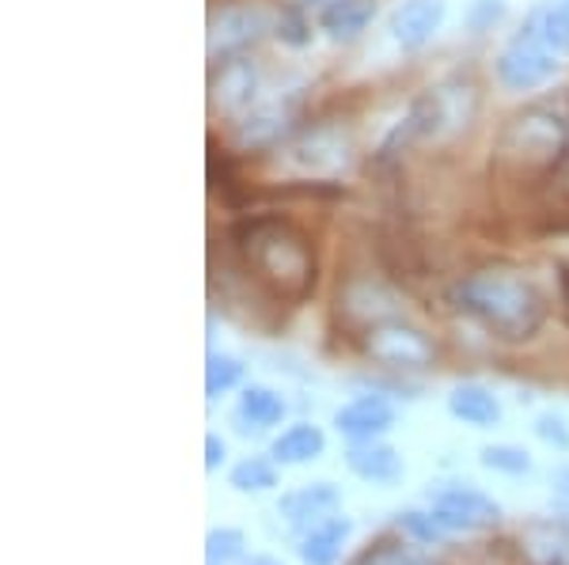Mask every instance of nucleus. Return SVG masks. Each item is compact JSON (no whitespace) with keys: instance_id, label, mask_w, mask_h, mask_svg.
<instances>
[{"instance_id":"393cba45","label":"nucleus","mask_w":569,"mask_h":565,"mask_svg":"<svg viewBox=\"0 0 569 565\" xmlns=\"http://www.w3.org/2000/svg\"><path fill=\"white\" fill-rule=\"evenodd\" d=\"M206 558L209 565H232L243 558V535L236 527H220V532H209L206 539Z\"/></svg>"},{"instance_id":"39448f33","label":"nucleus","mask_w":569,"mask_h":565,"mask_svg":"<svg viewBox=\"0 0 569 565\" xmlns=\"http://www.w3.org/2000/svg\"><path fill=\"white\" fill-rule=\"evenodd\" d=\"M273 31V12L266 4H228L209 20V61H228L251 50Z\"/></svg>"},{"instance_id":"7c9ffc66","label":"nucleus","mask_w":569,"mask_h":565,"mask_svg":"<svg viewBox=\"0 0 569 565\" xmlns=\"http://www.w3.org/2000/svg\"><path fill=\"white\" fill-rule=\"evenodd\" d=\"M558 281H562V315H566V323H569V270L558 273Z\"/></svg>"},{"instance_id":"473e14b6","label":"nucleus","mask_w":569,"mask_h":565,"mask_svg":"<svg viewBox=\"0 0 569 565\" xmlns=\"http://www.w3.org/2000/svg\"><path fill=\"white\" fill-rule=\"evenodd\" d=\"M251 565H278V562H273V558H254Z\"/></svg>"},{"instance_id":"f8f14e48","label":"nucleus","mask_w":569,"mask_h":565,"mask_svg":"<svg viewBox=\"0 0 569 565\" xmlns=\"http://www.w3.org/2000/svg\"><path fill=\"white\" fill-rule=\"evenodd\" d=\"M445 12H448L445 0H402L388 23L395 46H402V50H421V46L440 31Z\"/></svg>"},{"instance_id":"1a4fd4ad","label":"nucleus","mask_w":569,"mask_h":565,"mask_svg":"<svg viewBox=\"0 0 569 565\" xmlns=\"http://www.w3.org/2000/svg\"><path fill=\"white\" fill-rule=\"evenodd\" d=\"M353 160L350 137L335 125H316L289 144V163L305 175H342Z\"/></svg>"},{"instance_id":"f257e3e1","label":"nucleus","mask_w":569,"mask_h":565,"mask_svg":"<svg viewBox=\"0 0 569 565\" xmlns=\"http://www.w3.org/2000/svg\"><path fill=\"white\" fill-rule=\"evenodd\" d=\"M247 278L281 304H300L316 289V251L289 216H247L232 228Z\"/></svg>"},{"instance_id":"f03ea898","label":"nucleus","mask_w":569,"mask_h":565,"mask_svg":"<svg viewBox=\"0 0 569 565\" xmlns=\"http://www.w3.org/2000/svg\"><path fill=\"white\" fill-rule=\"evenodd\" d=\"M456 300L501 342H528L547 319V300L517 270H479L456 285Z\"/></svg>"},{"instance_id":"6e6552de","label":"nucleus","mask_w":569,"mask_h":565,"mask_svg":"<svg viewBox=\"0 0 569 565\" xmlns=\"http://www.w3.org/2000/svg\"><path fill=\"white\" fill-rule=\"evenodd\" d=\"M555 72H558V53H550L547 46L528 39L525 31L498 53V80L509 91H536L550 84Z\"/></svg>"},{"instance_id":"0eeeda50","label":"nucleus","mask_w":569,"mask_h":565,"mask_svg":"<svg viewBox=\"0 0 569 565\" xmlns=\"http://www.w3.org/2000/svg\"><path fill=\"white\" fill-rule=\"evenodd\" d=\"M259 88H262V72L247 53L240 58L217 61L213 77H209V103L213 111L228 114V118H243L259 103Z\"/></svg>"},{"instance_id":"5701e85b","label":"nucleus","mask_w":569,"mask_h":565,"mask_svg":"<svg viewBox=\"0 0 569 565\" xmlns=\"http://www.w3.org/2000/svg\"><path fill=\"white\" fill-rule=\"evenodd\" d=\"M232 486L243 490V494H251V490H273L278 486V471H273L270 460L251 455V460H243L232 467Z\"/></svg>"},{"instance_id":"423d86ee","label":"nucleus","mask_w":569,"mask_h":565,"mask_svg":"<svg viewBox=\"0 0 569 565\" xmlns=\"http://www.w3.org/2000/svg\"><path fill=\"white\" fill-rule=\"evenodd\" d=\"M365 353L388 369H429L433 364V342L407 323H376L365 334Z\"/></svg>"},{"instance_id":"c85d7f7f","label":"nucleus","mask_w":569,"mask_h":565,"mask_svg":"<svg viewBox=\"0 0 569 565\" xmlns=\"http://www.w3.org/2000/svg\"><path fill=\"white\" fill-rule=\"evenodd\" d=\"M402 524L410 527V532L418 535V539H426V543H433V539H440V524L429 516V521H421V513H407L402 516Z\"/></svg>"},{"instance_id":"ddd939ff","label":"nucleus","mask_w":569,"mask_h":565,"mask_svg":"<svg viewBox=\"0 0 569 565\" xmlns=\"http://www.w3.org/2000/svg\"><path fill=\"white\" fill-rule=\"evenodd\" d=\"M338 505H342V494H338L330 482H311V486L297 490L281 501V516L292 527H319L327 521H335Z\"/></svg>"},{"instance_id":"412c9836","label":"nucleus","mask_w":569,"mask_h":565,"mask_svg":"<svg viewBox=\"0 0 569 565\" xmlns=\"http://www.w3.org/2000/svg\"><path fill=\"white\" fill-rule=\"evenodd\" d=\"M243 425H254V430H266V425H278L284 417V398L270 387H247L240 395V410H236Z\"/></svg>"},{"instance_id":"20e7f679","label":"nucleus","mask_w":569,"mask_h":565,"mask_svg":"<svg viewBox=\"0 0 569 565\" xmlns=\"http://www.w3.org/2000/svg\"><path fill=\"white\" fill-rule=\"evenodd\" d=\"M475 107H479V95H475L471 84H460V80L421 91L410 103L407 118L399 122V130H395V141H418V137L421 141H429V137L437 141V137L463 130L475 118Z\"/></svg>"},{"instance_id":"f3484780","label":"nucleus","mask_w":569,"mask_h":565,"mask_svg":"<svg viewBox=\"0 0 569 565\" xmlns=\"http://www.w3.org/2000/svg\"><path fill=\"white\" fill-rule=\"evenodd\" d=\"M448 410H452L460 422L475 425V430H486V425L501 422V403L479 384H460L448 395Z\"/></svg>"},{"instance_id":"dca6fc26","label":"nucleus","mask_w":569,"mask_h":565,"mask_svg":"<svg viewBox=\"0 0 569 565\" xmlns=\"http://www.w3.org/2000/svg\"><path fill=\"white\" fill-rule=\"evenodd\" d=\"M525 34L539 46H547L550 53H569V0L536 8L525 23Z\"/></svg>"},{"instance_id":"c756f323","label":"nucleus","mask_w":569,"mask_h":565,"mask_svg":"<svg viewBox=\"0 0 569 565\" xmlns=\"http://www.w3.org/2000/svg\"><path fill=\"white\" fill-rule=\"evenodd\" d=\"M220 460H224V444H220V436H206V467L209 471L220 467Z\"/></svg>"},{"instance_id":"9d476101","label":"nucleus","mask_w":569,"mask_h":565,"mask_svg":"<svg viewBox=\"0 0 569 565\" xmlns=\"http://www.w3.org/2000/svg\"><path fill=\"white\" fill-rule=\"evenodd\" d=\"M433 521L452 532H486V527H498L501 508L498 501L471 486H445L433 494Z\"/></svg>"},{"instance_id":"bb28decb","label":"nucleus","mask_w":569,"mask_h":565,"mask_svg":"<svg viewBox=\"0 0 569 565\" xmlns=\"http://www.w3.org/2000/svg\"><path fill=\"white\" fill-rule=\"evenodd\" d=\"M505 16V0H475L471 12H467V27L471 31H490Z\"/></svg>"},{"instance_id":"6ab92c4d","label":"nucleus","mask_w":569,"mask_h":565,"mask_svg":"<svg viewBox=\"0 0 569 565\" xmlns=\"http://www.w3.org/2000/svg\"><path fill=\"white\" fill-rule=\"evenodd\" d=\"M323 448H327V436L319 433L316 425L300 422V425L284 430L278 441H273L270 455L278 463H308V460H316V455H323Z\"/></svg>"},{"instance_id":"aec40b11","label":"nucleus","mask_w":569,"mask_h":565,"mask_svg":"<svg viewBox=\"0 0 569 565\" xmlns=\"http://www.w3.org/2000/svg\"><path fill=\"white\" fill-rule=\"evenodd\" d=\"M346 535H350V521H342V516L311 527V535L300 546V558H305V565H335L338 554H342Z\"/></svg>"},{"instance_id":"2f4dec72","label":"nucleus","mask_w":569,"mask_h":565,"mask_svg":"<svg viewBox=\"0 0 569 565\" xmlns=\"http://www.w3.org/2000/svg\"><path fill=\"white\" fill-rule=\"evenodd\" d=\"M558 497H562V505L569 508V471L558 475Z\"/></svg>"},{"instance_id":"a878e982","label":"nucleus","mask_w":569,"mask_h":565,"mask_svg":"<svg viewBox=\"0 0 569 565\" xmlns=\"http://www.w3.org/2000/svg\"><path fill=\"white\" fill-rule=\"evenodd\" d=\"M482 467L490 471H505V475H525L531 467L525 448H512V444H493V448H482Z\"/></svg>"},{"instance_id":"72a5a7b5","label":"nucleus","mask_w":569,"mask_h":565,"mask_svg":"<svg viewBox=\"0 0 569 565\" xmlns=\"http://www.w3.org/2000/svg\"><path fill=\"white\" fill-rule=\"evenodd\" d=\"M353 565H369V562H365V558H357V562H353Z\"/></svg>"},{"instance_id":"2eb2a0df","label":"nucleus","mask_w":569,"mask_h":565,"mask_svg":"<svg viewBox=\"0 0 569 565\" xmlns=\"http://www.w3.org/2000/svg\"><path fill=\"white\" fill-rule=\"evenodd\" d=\"M376 20V0H327L319 8V27L335 42H353Z\"/></svg>"},{"instance_id":"9b49d317","label":"nucleus","mask_w":569,"mask_h":565,"mask_svg":"<svg viewBox=\"0 0 569 565\" xmlns=\"http://www.w3.org/2000/svg\"><path fill=\"white\" fill-rule=\"evenodd\" d=\"M292 122H297V95H278L266 99V103H254L236 122V137H240L243 149H270L292 130Z\"/></svg>"},{"instance_id":"a211bd4d","label":"nucleus","mask_w":569,"mask_h":565,"mask_svg":"<svg viewBox=\"0 0 569 565\" xmlns=\"http://www.w3.org/2000/svg\"><path fill=\"white\" fill-rule=\"evenodd\" d=\"M353 475L369 478V482H395L402 478V455L388 448V444H357L346 452Z\"/></svg>"},{"instance_id":"4be33fe9","label":"nucleus","mask_w":569,"mask_h":565,"mask_svg":"<svg viewBox=\"0 0 569 565\" xmlns=\"http://www.w3.org/2000/svg\"><path fill=\"white\" fill-rule=\"evenodd\" d=\"M525 546L536 565H569V535L558 524H531Z\"/></svg>"},{"instance_id":"4468645a","label":"nucleus","mask_w":569,"mask_h":565,"mask_svg":"<svg viewBox=\"0 0 569 565\" xmlns=\"http://www.w3.org/2000/svg\"><path fill=\"white\" fill-rule=\"evenodd\" d=\"M335 425H338V433H346L350 441H372V436L388 433L395 425V410L388 398L365 395V398H353L350 406L338 410Z\"/></svg>"},{"instance_id":"cd10ccee","label":"nucleus","mask_w":569,"mask_h":565,"mask_svg":"<svg viewBox=\"0 0 569 565\" xmlns=\"http://www.w3.org/2000/svg\"><path fill=\"white\" fill-rule=\"evenodd\" d=\"M536 433H539V441L555 444V448H569V430H566L562 417L543 414V417H539V422H536Z\"/></svg>"},{"instance_id":"7ed1b4c3","label":"nucleus","mask_w":569,"mask_h":565,"mask_svg":"<svg viewBox=\"0 0 569 565\" xmlns=\"http://www.w3.org/2000/svg\"><path fill=\"white\" fill-rule=\"evenodd\" d=\"M569 152V122L550 103L525 107L498 137V160L517 175H547Z\"/></svg>"},{"instance_id":"b1692460","label":"nucleus","mask_w":569,"mask_h":565,"mask_svg":"<svg viewBox=\"0 0 569 565\" xmlns=\"http://www.w3.org/2000/svg\"><path fill=\"white\" fill-rule=\"evenodd\" d=\"M243 380V364L236 357H224V353H213L206 364V391L209 398L224 395V391H232L236 384Z\"/></svg>"}]
</instances>
